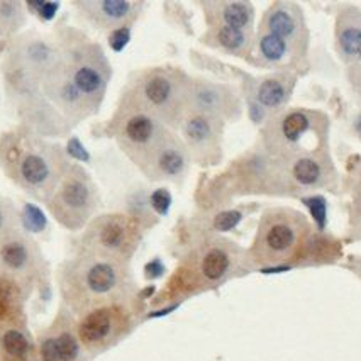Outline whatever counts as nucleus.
Returning <instances> with one entry per match:
<instances>
[{
	"mask_svg": "<svg viewBox=\"0 0 361 361\" xmlns=\"http://www.w3.org/2000/svg\"><path fill=\"white\" fill-rule=\"evenodd\" d=\"M0 361H37V348L24 324L0 329Z\"/></svg>",
	"mask_w": 361,
	"mask_h": 361,
	"instance_id": "25",
	"label": "nucleus"
},
{
	"mask_svg": "<svg viewBox=\"0 0 361 361\" xmlns=\"http://www.w3.org/2000/svg\"><path fill=\"white\" fill-rule=\"evenodd\" d=\"M310 238V222L290 207L268 209L259 219L250 250L251 263L264 268L285 267L300 253Z\"/></svg>",
	"mask_w": 361,
	"mask_h": 361,
	"instance_id": "7",
	"label": "nucleus"
},
{
	"mask_svg": "<svg viewBox=\"0 0 361 361\" xmlns=\"http://www.w3.org/2000/svg\"><path fill=\"white\" fill-rule=\"evenodd\" d=\"M24 4L0 0V35H12L24 24Z\"/></svg>",
	"mask_w": 361,
	"mask_h": 361,
	"instance_id": "27",
	"label": "nucleus"
},
{
	"mask_svg": "<svg viewBox=\"0 0 361 361\" xmlns=\"http://www.w3.org/2000/svg\"><path fill=\"white\" fill-rule=\"evenodd\" d=\"M285 183L293 190H316L336 185V168L331 154L304 157L283 166Z\"/></svg>",
	"mask_w": 361,
	"mask_h": 361,
	"instance_id": "19",
	"label": "nucleus"
},
{
	"mask_svg": "<svg viewBox=\"0 0 361 361\" xmlns=\"http://www.w3.org/2000/svg\"><path fill=\"white\" fill-rule=\"evenodd\" d=\"M129 39H131V27L116 29V31H112L111 35H109V44H111V48L114 49L116 53L123 51L126 46H128Z\"/></svg>",
	"mask_w": 361,
	"mask_h": 361,
	"instance_id": "34",
	"label": "nucleus"
},
{
	"mask_svg": "<svg viewBox=\"0 0 361 361\" xmlns=\"http://www.w3.org/2000/svg\"><path fill=\"white\" fill-rule=\"evenodd\" d=\"M258 32L280 37L285 43L293 46L297 51L307 56L309 31L304 12L297 2H290V0L271 2L270 7L264 11Z\"/></svg>",
	"mask_w": 361,
	"mask_h": 361,
	"instance_id": "14",
	"label": "nucleus"
},
{
	"mask_svg": "<svg viewBox=\"0 0 361 361\" xmlns=\"http://www.w3.org/2000/svg\"><path fill=\"white\" fill-rule=\"evenodd\" d=\"M145 2L136 0H78L73 7L83 19L102 31H116L121 27H131L141 16Z\"/></svg>",
	"mask_w": 361,
	"mask_h": 361,
	"instance_id": "17",
	"label": "nucleus"
},
{
	"mask_svg": "<svg viewBox=\"0 0 361 361\" xmlns=\"http://www.w3.org/2000/svg\"><path fill=\"white\" fill-rule=\"evenodd\" d=\"M149 205L153 207L154 212H158L159 216H166L168 209L171 205V195L166 188H158L154 190L149 197Z\"/></svg>",
	"mask_w": 361,
	"mask_h": 361,
	"instance_id": "32",
	"label": "nucleus"
},
{
	"mask_svg": "<svg viewBox=\"0 0 361 361\" xmlns=\"http://www.w3.org/2000/svg\"><path fill=\"white\" fill-rule=\"evenodd\" d=\"M202 41L217 51L238 58H247L255 49L253 31L229 26H207Z\"/></svg>",
	"mask_w": 361,
	"mask_h": 361,
	"instance_id": "23",
	"label": "nucleus"
},
{
	"mask_svg": "<svg viewBox=\"0 0 361 361\" xmlns=\"http://www.w3.org/2000/svg\"><path fill=\"white\" fill-rule=\"evenodd\" d=\"M60 290L66 307L78 317L104 305L124 304L133 293L129 264L78 253L61 264Z\"/></svg>",
	"mask_w": 361,
	"mask_h": 361,
	"instance_id": "2",
	"label": "nucleus"
},
{
	"mask_svg": "<svg viewBox=\"0 0 361 361\" xmlns=\"http://www.w3.org/2000/svg\"><path fill=\"white\" fill-rule=\"evenodd\" d=\"M188 111L202 112L224 123L241 116V102L233 87L207 82L202 78H192L190 92H188Z\"/></svg>",
	"mask_w": 361,
	"mask_h": 361,
	"instance_id": "15",
	"label": "nucleus"
},
{
	"mask_svg": "<svg viewBox=\"0 0 361 361\" xmlns=\"http://www.w3.org/2000/svg\"><path fill=\"white\" fill-rule=\"evenodd\" d=\"M180 140L183 141L192 161L200 165H216L222 158V131L224 123L217 117L188 111L180 124Z\"/></svg>",
	"mask_w": 361,
	"mask_h": 361,
	"instance_id": "13",
	"label": "nucleus"
},
{
	"mask_svg": "<svg viewBox=\"0 0 361 361\" xmlns=\"http://www.w3.org/2000/svg\"><path fill=\"white\" fill-rule=\"evenodd\" d=\"M207 26H229L253 31L255 6L247 0H207L200 2Z\"/></svg>",
	"mask_w": 361,
	"mask_h": 361,
	"instance_id": "21",
	"label": "nucleus"
},
{
	"mask_svg": "<svg viewBox=\"0 0 361 361\" xmlns=\"http://www.w3.org/2000/svg\"><path fill=\"white\" fill-rule=\"evenodd\" d=\"M353 129H355L356 136H358L361 140V111L358 112V114H356L355 121H353Z\"/></svg>",
	"mask_w": 361,
	"mask_h": 361,
	"instance_id": "38",
	"label": "nucleus"
},
{
	"mask_svg": "<svg viewBox=\"0 0 361 361\" xmlns=\"http://www.w3.org/2000/svg\"><path fill=\"white\" fill-rule=\"evenodd\" d=\"M26 7L27 9H32V12H36L41 19L51 20L54 14H56L60 4L48 2V0H37V2H26Z\"/></svg>",
	"mask_w": 361,
	"mask_h": 361,
	"instance_id": "33",
	"label": "nucleus"
},
{
	"mask_svg": "<svg viewBox=\"0 0 361 361\" xmlns=\"http://www.w3.org/2000/svg\"><path fill=\"white\" fill-rule=\"evenodd\" d=\"M293 87H295V75H292V71H280V73L264 77L255 88V104L264 114L274 116L287 106Z\"/></svg>",
	"mask_w": 361,
	"mask_h": 361,
	"instance_id": "22",
	"label": "nucleus"
},
{
	"mask_svg": "<svg viewBox=\"0 0 361 361\" xmlns=\"http://www.w3.org/2000/svg\"><path fill=\"white\" fill-rule=\"evenodd\" d=\"M141 241V226L126 214H104L87 224L80 238V251L128 263L136 253Z\"/></svg>",
	"mask_w": 361,
	"mask_h": 361,
	"instance_id": "9",
	"label": "nucleus"
},
{
	"mask_svg": "<svg viewBox=\"0 0 361 361\" xmlns=\"http://www.w3.org/2000/svg\"><path fill=\"white\" fill-rule=\"evenodd\" d=\"M134 322L129 302L104 305L78 317L77 336L83 351L100 355L111 350L131 333Z\"/></svg>",
	"mask_w": 361,
	"mask_h": 361,
	"instance_id": "11",
	"label": "nucleus"
},
{
	"mask_svg": "<svg viewBox=\"0 0 361 361\" xmlns=\"http://www.w3.org/2000/svg\"><path fill=\"white\" fill-rule=\"evenodd\" d=\"M264 153L279 165L329 154V117L314 109H287L264 121Z\"/></svg>",
	"mask_w": 361,
	"mask_h": 361,
	"instance_id": "4",
	"label": "nucleus"
},
{
	"mask_svg": "<svg viewBox=\"0 0 361 361\" xmlns=\"http://www.w3.org/2000/svg\"><path fill=\"white\" fill-rule=\"evenodd\" d=\"M23 297L24 292L19 285L0 275V329L24 324Z\"/></svg>",
	"mask_w": 361,
	"mask_h": 361,
	"instance_id": "26",
	"label": "nucleus"
},
{
	"mask_svg": "<svg viewBox=\"0 0 361 361\" xmlns=\"http://www.w3.org/2000/svg\"><path fill=\"white\" fill-rule=\"evenodd\" d=\"M68 166L65 151L36 134L12 131L0 140V168L16 185L43 202Z\"/></svg>",
	"mask_w": 361,
	"mask_h": 361,
	"instance_id": "3",
	"label": "nucleus"
},
{
	"mask_svg": "<svg viewBox=\"0 0 361 361\" xmlns=\"http://www.w3.org/2000/svg\"><path fill=\"white\" fill-rule=\"evenodd\" d=\"M23 222L24 228L32 233H39L46 228L44 214L36 207L35 204H26L23 209Z\"/></svg>",
	"mask_w": 361,
	"mask_h": 361,
	"instance_id": "30",
	"label": "nucleus"
},
{
	"mask_svg": "<svg viewBox=\"0 0 361 361\" xmlns=\"http://www.w3.org/2000/svg\"><path fill=\"white\" fill-rule=\"evenodd\" d=\"M190 163L192 158L183 141L171 131L146 159L145 165L141 166V171L149 180L178 183L187 176Z\"/></svg>",
	"mask_w": 361,
	"mask_h": 361,
	"instance_id": "16",
	"label": "nucleus"
},
{
	"mask_svg": "<svg viewBox=\"0 0 361 361\" xmlns=\"http://www.w3.org/2000/svg\"><path fill=\"white\" fill-rule=\"evenodd\" d=\"M250 263V255L236 243L211 236L187 255L175 279L188 292H204L243 275Z\"/></svg>",
	"mask_w": 361,
	"mask_h": 361,
	"instance_id": "6",
	"label": "nucleus"
},
{
	"mask_svg": "<svg viewBox=\"0 0 361 361\" xmlns=\"http://www.w3.org/2000/svg\"><path fill=\"white\" fill-rule=\"evenodd\" d=\"M304 204H307L312 211L314 219L317 221V224L321 228H324L326 222V202L322 197H312V199H304Z\"/></svg>",
	"mask_w": 361,
	"mask_h": 361,
	"instance_id": "35",
	"label": "nucleus"
},
{
	"mask_svg": "<svg viewBox=\"0 0 361 361\" xmlns=\"http://www.w3.org/2000/svg\"><path fill=\"white\" fill-rule=\"evenodd\" d=\"M43 256L26 233L18 229L0 241V275L19 285L24 293L31 292L39 280Z\"/></svg>",
	"mask_w": 361,
	"mask_h": 361,
	"instance_id": "12",
	"label": "nucleus"
},
{
	"mask_svg": "<svg viewBox=\"0 0 361 361\" xmlns=\"http://www.w3.org/2000/svg\"><path fill=\"white\" fill-rule=\"evenodd\" d=\"M109 80L111 65L102 48L83 41L58 49L56 61L41 80V87L66 119L78 123L99 111Z\"/></svg>",
	"mask_w": 361,
	"mask_h": 361,
	"instance_id": "1",
	"label": "nucleus"
},
{
	"mask_svg": "<svg viewBox=\"0 0 361 361\" xmlns=\"http://www.w3.org/2000/svg\"><path fill=\"white\" fill-rule=\"evenodd\" d=\"M44 204L63 228L83 229L99 207L97 187L82 166L70 163Z\"/></svg>",
	"mask_w": 361,
	"mask_h": 361,
	"instance_id": "8",
	"label": "nucleus"
},
{
	"mask_svg": "<svg viewBox=\"0 0 361 361\" xmlns=\"http://www.w3.org/2000/svg\"><path fill=\"white\" fill-rule=\"evenodd\" d=\"M336 53L346 66L361 63V9L343 6L336 16L334 26Z\"/></svg>",
	"mask_w": 361,
	"mask_h": 361,
	"instance_id": "20",
	"label": "nucleus"
},
{
	"mask_svg": "<svg viewBox=\"0 0 361 361\" xmlns=\"http://www.w3.org/2000/svg\"><path fill=\"white\" fill-rule=\"evenodd\" d=\"M350 238L361 239V173L351 192L350 205Z\"/></svg>",
	"mask_w": 361,
	"mask_h": 361,
	"instance_id": "28",
	"label": "nucleus"
},
{
	"mask_svg": "<svg viewBox=\"0 0 361 361\" xmlns=\"http://www.w3.org/2000/svg\"><path fill=\"white\" fill-rule=\"evenodd\" d=\"M66 153H68L71 158L80 159V161H87V159L90 158V157H88L87 151L83 149L82 142H80L77 137H73V140L68 142V146H66Z\"/></svg>",
	"mask_w": 361,
	"mask_h": 361,
	"instance_id": "37",
	"label": "nucleus"
},
{
	"mask_svg": "<svg viewBox=\"0 0 361 361\" xmlns=\"http://www.w3.org/2000/svg\"><path fill=\"white\" fill-rule=\"evenodd\" d=\"M241 219H243V212L226 211V212L217 214V216L214 217L212 226L216 231H231L233 228H236L239 222H241Z\"/></svg>",
	"mask_w": 361,
	"mask_h": 361,
	"instance_id": "31",
	"label": "nucleus"
},
{
	"mask_svg": "<svg viewBox=\"0 0 361 361\" xmlns=\"http://www.w3.org/2000/svg\"><path fill=\"white\" fill-rule=\"evenodd\" d=\"M19 217L16 214V207L9 200L0 199V241L19 229Z\"/></svg>",
	"mask_w": 361,
	"mask_h": 361,
	"instance_id": "29",
	"label": "nucleus"
},
{
	"mask_svg": "<svg viewBox=\"0 0 361 361\" xmlns=\"http://www.w3.org/2000/svg\"><path fill=\"white\" fill-rule=\"evenodd\" d=\"M190 80L176 68L154 66L129 80L119 102L140 109L173 131L188 112Z\"/></svg>",
	"mask_w": 361,
	"mask_h": 361,
	"instance_id": "5",
	"label": "nucleus"
},
{
	"mask_svg": "<svg viewBox=\"0 0 361 361\" xmlns=\"http://www.w3.org/2000/svg\"><path fill=\"white\" fill-rule=\"evenodd\" d=\"M37 361H87L78 341L77 324L70 321V316L60 314L51 327L39 336Z\"/></svg>",
	"mask_w": 361,
	"mask_h": 361,
	"instance_id": "18",
	"label": "nucleus"
},
{
	"mask_svg": "<svg viewBox=\"0 0 361 361\" xmlns=\"http://www.w3.org/2000/svg\"><path fill=\"white\" fill-rule=\"evenodd\" d=\"M255 48H256V56H258L259 65L268 66H276V68H283L282 71H288L287 68H292V65H299L305 60V54L297 51L293 46L285 43L280 37L264 35V32H258L255 36Z\"/></svg>",
	"mask_w": 361,
	"mask_h": 361,
	"instance_id": "24",
	"label": "nucleus"
},
{
	"mask_svg": "<svg viewBox=\"0 0 361 361\" xmlns=\"http://www.w3.org/2000/svg\"><path fill=\"white\" fill-rule=\"evenodd\" d=\"M346 77H348V82H350L351 88L355 90V94H358L361 97V63H356V65L348 66Z\"/></svg>",
	"mask_w": 361,
	"mask_h": 361,
	"instance_id": "36",
	"label": "nucleus"
},
{
	"mask_svg": "<svg viewBox=\"0 0 361 361\" xmlns=\"http://www.w3.org/2000/svg\"><path fill=\"white\" fill-rule=\"evenodd\" d=\"M111 133L119 148L141 170L146 159L161 145L171 129L140 109L119 102L112 117Z\"/></svg>",
	"mask_w": 361,
	"mask_h": 361,
	"instance_id": "10",
	"label": "nucleus"
}]
</instances>
